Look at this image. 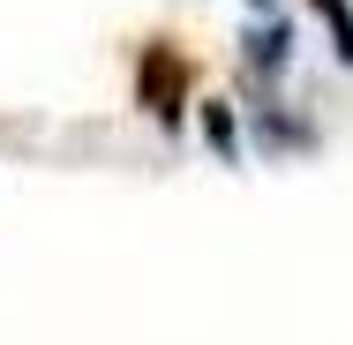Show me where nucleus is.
<instances>
[{"label": "nucleus", "mask_w": 353, "mask_h": 345, "mask_svg": "<svg viewBox=\"0 0 353 345\" xmlns=\"http://www.w3.org/2000/svg\"><path fill=\"white\" fill-rule=\"evenodd\" d=\"M188 83H196V68H188V53H181L173 38H150V45H143V61H136V98L150 105L158 128H181Z\"/></svg>", "instance_id": "f257e3e1"}, {"label": "nucleus", "mask_w": 353, "mask_h": 345, "mask_svg": "<svg viewBox=\"0 0 353 345\" xmlns=\"http://www.w3.org/2000/svg\"><path fill=\"white\" fill-rule=\"evenodd\" d=\"M308 8L331 23V45H339V61L353 68V8H346V0H308Z\"/></svg>", "instance_id": "f03ea898"}, {"label": "nucleus", "mask_w": 353, "mask_h": 345, "mask_svg": "<svg viewBox=\"0 0 353 345\" xmlns=\"http://www.w3.org/2000/svg\"><path fill=\"white\" fill-rule=\"evenodd\" d=\"M248 61L263 75H279L285 68V30H256V38H248Z\"/></svg>", "instance_id": "7ed1b4c3"}, {"label": "nucleus", "mask_w": 353, "mask_h": 345, "mask_svg": "<svg viewBox=\"0 0 353 345\" xmlns=\"http://www.w3.org/2000/svg\"><path fill=\"white\" fill-rule=\"evenodd\" d=\"M203 136L218 143V158H233V121H225V105H203Z\"/></svg>", "instance_id": "20e7f679"}]
</instances>
